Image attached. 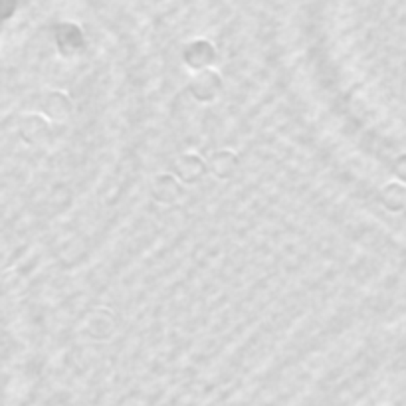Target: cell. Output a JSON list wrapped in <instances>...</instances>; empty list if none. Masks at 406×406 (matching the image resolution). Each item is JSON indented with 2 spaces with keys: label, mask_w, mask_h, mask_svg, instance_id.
<instances>
[{
  "label": "cell",
  "mask_w": 406,
  "mask_h": 406,
  "mask_svg": "<svg viewBox=\"0 0 406 406\" xmlns=\"http://www.w3.org/2000/svg\"><path fill=\"white\" fill-rule=\"evenodd\" d=\"M238 167V157L230 151H218L210 157V169L216 172V177L220 179H228L234 175V170Z\"/></svg>",
  "instance_id": "1"
},
{
  "label": "cell",
  "mask_w": 406,
  "mask_h": 406,
  "mask_svg": "<svg viewBox=\"0 0 406 406\" xmlns=\"http://www.w3.org/2000/svg\"><path fill=\"white\" fill-rule=\"evenodd\" d=\"M204 169H206V165H204L201 157H196V155H182V157L179 158V163H177L179 177L187 182H194L196 179H201Z\"/></svg>",
  "instance_id": "2"
},
{
  "label": "cell",
  "mask_w": 406,
  "mask_h": 406,
  "mask_svg": "<svg viewBox=\"0 0 406 406\" xmlns=\"http://www.w3.org/2000/svg\"><path fill=\"white\" fill-rule=\"evenodd\" d=\"M69 111H72V102H69V97L66 93L54 91V93L48 95V100H46V113L52 119H64V117H68Z\"/></svg>",
  "instance_id": "3"
},
{
  "label": "cell",
  "mask_w": 406,
  "mask_h": 406,
  "mask_svg": "<svg viewBox=\"0 0 406 406\" xmlns=\"http://www.w3.org/2000/svg\"><path fill=\"white\" fill-rule=\"evenodd\" d=\"M155 198L157 201H167V194L165 192H169L170 201L179 194V184H177V181L175 179H170V177H158L157 181H155Z\"/></svg>",
  "instance_id": "4"
}]
</instances>
